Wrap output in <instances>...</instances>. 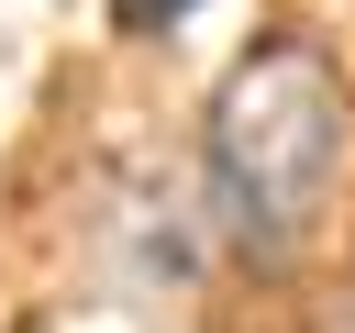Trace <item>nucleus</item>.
Listing matches in <instances>:
<instances>
[{
	"instance_id": "obj_1",
	"label": "nucleus",
	"mask_w": 355,
	"mask_h": 333,
	"mask_svg": "<svg viewBox=\"0 0 355 333\" xmlns=\"http://www.w3.org/2000/svg\"><path fill=\"white\" fill-rule=\"evenodd\" d=\"M344 122L355 111H344V78L322 44L277 33V44L233 56V78L211 89V189L255 255L311 244V222L333 211V178H344Z\"/></svg>"
},
{
	"instance_id": "obj_2",
	"label": "nucleus",
	"mask_w": 355,
	"mask_h": 333,
	"mask_svg": "<svg viewBox=\"0 0 355 333\" xmlns=\"http://www.w3.org/2000/svg\"><path fill=\"white\" fill-rule=\"evenodd\" d=\"M311 333H355V289H344V300H333V311H322Z\"/></svg>"
},
{
	"instance_id": "obj_3",
	"label": "nucleus",
	"mask_w": 355,
	"mask_h": 333,
	"mask_svg": "<svg viewBox=\"0 0 355 333\" xmlns=\"http://www.w3.org/2000/svg\"><path fill=\"white\" fill-rule=\"evenodd\" d=\"M133 11H189V0H133Z\"/></svg>"
}]
</instances>
